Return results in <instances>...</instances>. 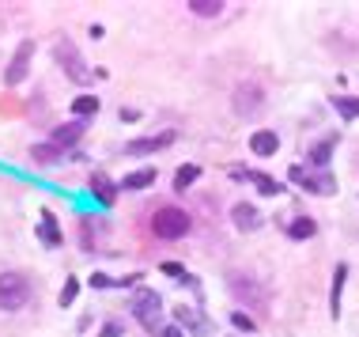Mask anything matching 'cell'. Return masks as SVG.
I'll return each mask as SVG.
<instances>
[{"mask_svg": "<svg viewBox=\"0 0 359 337\" xmlns=\"http://www.w3.org/2000/svg\"><path fill=\"white\" fill-rule=\"evenodd\" d=\"M38 243L50 246V250L65 246V231H61V224H57V216L50 213V209H42V213H38Z\"/></svg>", "mask_w": 359, "mask_h": 337, "instance_id": "30bf717a", "label": "cell"}, {"mask_svg": "<svg viewBox=\"0 0 359 337\" xmlns=\"http://www.w3.org/2000/svg\"><path fill=\"white\" fill-rule=\"evenodd\" d=\"M137 281H144L140 273H129V277H121V281H114V288H137Z\"/></svg>", "mask_w": 359, "mask_h": 337, "instance_id": "f546056e", "label": "cell"}, {"mask_svg": "<svg viewBox=\"0 0 359 337\" xmlns=\"http://www.w3.org/2000/svg\"><path fill=\"white\" fill-rule=\"evenodd\" d=\"M197 178H201V167H197V163H186V167H178V171H174V194H186V190H189Z\"/></svg>", "mask_w": 359, "mask_h": 337, "instance_id": "603a6c76", "label": "cell"}, {"mask_svg": "<svg viewBox=\"0 0 359 337\" xmlns=\"http://www.w3.org/2000/svg\"><path fill=\"white\" fill-rule=\"evenodd\" d=\"M231 224L238 231H257L265 224V216L257 213V205H250V201H238V205H231Z\"/></svg>", "mask_w": 359, "mask_h": 337, "instance_id": "7c38bea8", "label": "cell"}, {"mask_svg": "<svg viewBox=\"0 0 359 337\" xmlns=\"http://www.w3.org/2000/svg\"><path fill=\"white\" fill-rule=\"evenodd\" d=\"M148 186H155V167L129 171V175L118 182V190H125V194H137V190H148Z\"/></svg>", "mask_w": 359, "mask_h": 337, "instance_id": "ac0fdd59", "label": "cell"}, {"mask_svg": "<svg viewBox=\"0 0 359 337\" xmlns=\"http://www.w3.org/2000/svg\"><path fill=\"white\" fill-rule=\"evenodd\" d=\"M299 186H303L306 194H318V197H329V194H337V178L329 175V171H318V175H314V171H306Z\"/></svg>", "mask_w": 359, "mask_h": 337, "instance_id": "5bb4252c", "label": "cell"}, {"mask_svg": "<svg viewBox=\"0 0 359 337\" xmlns=\"http://www.w3.org/2000/svg\"><path fill=\"white\" fill-rule=\"evenodd\" d=\"M76 296H80V281H76V277H69V281H65V288H61V296H57V303H61V307H72Z\"/></svg>", "mask_w": 359, "mask_h": 337, "instance_id": "d4e9b609", "label": "cell"}, {"mask_svg": "<svg viewBox=\"0 0 359 337\" xmlns=\"http://www.w3.org/2000/svg\"><path fill=\"white\" fill-rule=\"evenodd\" d=\"M231 326H235V330L254 333L257 330V319H254V315H246V311H231Z\"/></svg>", "mask_w": 359, "mask_h": 337, "instance_id": "484cf974", "label": "cell"}, {"mask_svg": "<svg viewBox=\"0 0 359 337\" xmlns=\"http://www.w3.org/2000/svg\"><path fill=\"white\" fill-rule=\"evenodd\" d=\"M121 333H125V326H121V322H106L102 330H99V337H121Z\"/></svg>", "mask_w": 359, "mask_h": 337, "instance_id": "f1b7e54d", "label": "cell"}, {"mask_svg": "<svg viewBox=\"0 0 359 337\" xmlns=\"http://www.w3.org/2000/svg\"><path fill=\"white\" fill-rule=\"evenodd\" d=\"M231 175H235V178H246V182H254V186H257V194H265V197H280V194H284V182H280V178H273V175H265V171L235 167Z\"/></svg>", "mask_w": 359, "mask_h": 337, "instance_id": "9c48e42d", "label": "cell"}, {"mask_svg": "<svg viewBox=\"0 0 359 337\" xmlns=\"http://www.w3.org/2000/svg\"><path fill=\"white\" fill-rule=\"evenodd\" d=\"M163 337H186V330L182 326H163Z\"/></svg>", "mask_w": 359, "mask_h": 337, "instance_id": "1f68e13d", "label": "cell"}, {"mask_svg": "<svg viewBox=\"0 0 359 337\" xmlns=\"http://www.w3.org/2000/svg\"><path fill=\"white\" fill-rule=\"evenodd\" d=\"M333 110L341 114L344 121H352V118H359V95H333Z\"/></svg>", "mask_w": 359, "mask_h": 337, "instance_id": "7402d4cb", "label": "cell"}, {"mask_svg": "<svg viewBox=\"0 0 359 337\" xmlns=\"http://www.w3.org/2000/svg\"><path fill=\"white\" fill-rule=\"evenodd\" d=\"M174 137H178L174 129L151 133V137H137V140H129V144H125V156H155V152L170 148V144H174Z\"/></svg>", "mask_w": 359, "mask_h": 337, "instance_id": "ba28073f", "label": "cell"}, {"mask_svg": "<svg viewBox=\"0 0 359 337\" xmlns=\"http://www.w3.org/2000/svg\"><path fill=\"white\" fill-rule=\"evenodd\" d=\"M91 194L99 197L102 205H114V201H118V182L106 175V171H95L91 175Z\"/></svg>", "mask_w": 359, "mask_h": 337, "instance_id": "e0dca14e", "label": "cell"}, {"mask_svg": "<svg viewBox=\"0 0 359 337\" xmlns=\"http://www.w3.org/2000/svg\"><path fill=\"white\" fill-rule=\"evenodd\" d=\"M102 110V103L99 99H95V95H76V99H72V114H76V121H87V118H95V114H99Z\"/></svg>", "mask_w": 359, "mask_h": 337, "instance_id": "44dd1931", "label": "cell"}, {"mask_svg": "<svg viewBox=\"0 0 359 337\" xmlns=\"http://www.w3.org/2000/svg\"><path fill=\"white\" fill-rule=\"evenodd\" d=\"M151 231H155V239H182L193 231V220H189L186 209L163 205V209H155V216H151Z\"/></svg>", "mask_w": 359, "mask_h": 337, "instance_id": "6da1fadb", "label": "cell"}, {"mask_svg": "<svg viewBox=\"0 0 359 337\" xmlns=\"http://www.w3.org/2000/svg\"><path fill=\"white\" fill-rule=\"evenodd\" d=\"M65 156H69V152H61V148H57V144H50V140H46V144H34V148H31V159L38 163V167H53V163H61Z\"/></svg>", "mask_w": 359, "mask_h": 337, "instance_id": "ffe728a7", "label": "cell"}, {"mask_svg": "<svg viewBox=\"0 0 359 337\" xmlns=\"http://www.w3.org/2000/svg\"><path fill=\"white\" fill-rule=\"evenodd\" d=\"M31 303V281L23 273H0V311H23Z\"/></svg>", "mask_w": 359, "mask_h": 337, "instance_id": "277c9868", "label": "cell"}, {"mask_svg": "<svg viewBox=\"0 0 359 337\" xmlns=\"http://www.w3.org/2000/svg\"><path fill=\"white\" fill-rule=\"evenodd\" d=\"M303 175H306V167H303V163H295V167L287 171V178L295 182V186H299V182H303Z\"/></svg>", "mask_w": 359, "mask_h": 337, "instance_id": "4dcf8cb0", "label": "cell"}, {"mask_svg": "<svg viewBox=\"0 0 359 337\" xmlns=\"http://www.w3.org/2000/svg\"><path fill=\"white\" fill-rule=\"evenodd\" d=\"M186 8L193 15H201V19H216L227 4H223V0H186Z\"/></svg>", "mask_w": 359, "mask_h": 337, "instance_id": "cb8c5ba5", "label": "cell"}, {"mask_svg": "<svg viewBox=\"0 0 359 337\" xmlns=\"http://www.w3.org/2000/svg\"><path fill=\"white\" fill-rule=\"evenodd\" d=\"M337 144H341V133H329V137H322L318 144H310V148H306V159H310V167H318V171H329V159H333Z\"/></svg>", "mask_w": 359, "mask_h": 337, "instance_id": "8fae6325", "label": "cell"}, {"mask_svg": "<svg viewBox=\"0 0 359 337\" xmlns=\"http://www.w3.org/2000/svg\"><path fill=\"white\" fill-rule=\"evenodd\" d=\"M250 152H254L257 159L276 156V152H280V137H276V129H254V133H250Z\"/></svg>", "mask_w": 359, "mask_h": 337, "instance_id": "4fadbf2b", "label": "cell"}, {"mask_svg": "<svg viewBox=\"0 0 359 337\" xmlns=\"http://www.w3.org/2000/svg\"><path fill=\"white\" fill-rule=\"evenodd\" d=\"M53 53H57V65L65 69V76H69V80H76V84H87V80H91V69L83 65L80 50H76L69 38H65V42H57V50H53Z\"/></svg>", "mask_w": 359, "mask_h": 337, "instance_id": "8992f818", "label": "cell"}, {"mask_svg": "<svg viewBox=\"0 0 359 337\" xmlns=\"http://www.w3.org/2000/svg\"><path fill=\"white\" fill-rule=\"evenodd\" d=\"M344 281H348V265H344V262H337V269H333V284H329V315H333V319H341Z\"/></svg>", "mask_w": 359, "mask_h": 337, "instance_id": "2e32d148", "label": "cell"}, {"mask_svg": "<svg viewBox=\"0 0 359 337\" xmlns=\"http://www.w3.org/2000/svg\"><path fill=\"white\" fill-rule=\"evenodd\" d=\"M318 235V220L314 216H295L287 224V239H295V243H306V239Z\"/></svg>", "mask_w": 359, "mask_h": 337, "instance_id": "d6986e66", "label": "cell"}, {"mask_svg": "<svg viewBox=\"0 0 359 337\" xmlns=\"http://www.w3.org/2000/svg\"><path fill=\"white\" fill-rule=\"evenodd\" d=\"M231 110L238 114V118H257L261 110H265V91H261V84H238L235 91H231Z\"/></svg>", "mask_w": 359, "mask_h": 337, "instance_id": "5b68a950", "label": "cell"}, {"mask_svg": "<svg viewBox=\"0 0 359 337\" xmlns=\"http://www.w3.org/2000/svg\"><path fill=\"white\" fill-rule=\"evenodd\" d=\"M87 284L99 288V292H102V288H114V277H106V273H91V277H87Z\"/></svg>", "mask_w": 359, "mask_h": 337, "instance_id": "83f0119b", "label": "cell"}, {"mask_svg": "<svg viewBox=\"0 0 359 337\" xmlns=\"http://www.w3.org/2000/svg\"><path fill=\"white\" fill-rule=\"evenodd\" d=\"M227 288L238 303H246V311H269V288H261L254 277L227 273Z\"/></svg>", "mask_w": 359, "mask_h": 337, "instance_id": "3957f363", "label": "cell"}, {"mask_svg": "<svg viewBox=\"0 0 359 337\" xmlns=\"http://www.w3.org/2000/svg\"><path fill=\"white\" fill-rule=\"evenodd\" d=\"M133 319H137L148 333L163 330V296L155 292V288H140L137 296H133Z\"/></svg>", "mask_w": 359, "mask_h": 337, "instance_id": "7a4b0ae2", "label": "cell"}, {"mask_svg": "<svg viewBox=\"0 0 359 337\" xmlns=\"http://www.w3.org/2000/svg\"><path fill=\"white\" fill-rule=\"evenodd\" d=\"M31 61H34V38H23V42H19V50L12 53V61H8V69H4V84H8V88H15V84L27 80Z\"/></svg>", "mask_w": 359, "mask_h": 337, "instance_id": "52a82bcc", "label": "cell"}, {"mask_svg": "<svg viewBox=\"0 0 359 337\" xmlns=\"http://www.w3.org/2000/svg\"><path fill=\"white\" fill-rule=\"evenodd\" d=\"M159 269H163L167 277H178V281H186V277H189V273H186V265H182V262H163Z\"/></svg>", "mask_w": 359, "mask_h": 337, "instance_id": "4316f807", "label": "cell"}, {"mask_svg": "<svg viewBox=\"0 0 359 337\" xmlns=\"http://www.w3.org/2000/svg\"><path fill=\"white\" fill-rule=\"evenodd\" d=\"M83 129H87V125L72 118V121L57 125V129H53V137H50V144H57V148H61V152H72V144L83 137Z\"/></svg>", "mask_w": 359, "mask_h": 337, "instance_id": "9a60e30c", "label": "cell"}]
</instances>
